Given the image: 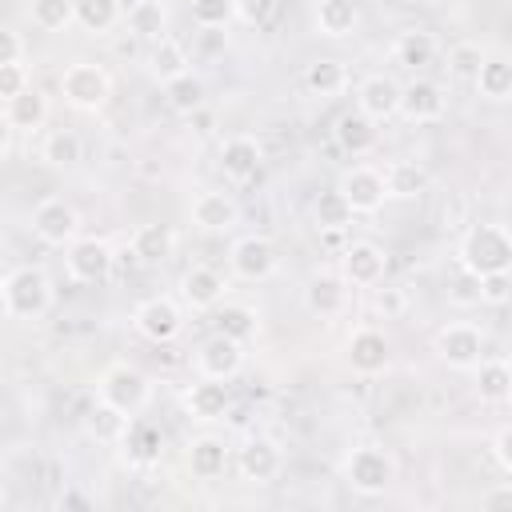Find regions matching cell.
<instances>
[{
	"label": "cell",
	"mask_w": 512,
	"mask_h": 512,
	"mask_svg": "<svg viewBox=\"0 0 512 512\" xmlns=\"http://www.w3.org/2000/svg\"><path fill=\"white\" fill-rule=\"evenodd\" d=\"M472 84L484 100H496V104L512 100V56L508 52H488Z\"/></svg>",
	"instance_id": "31"
},
{
	"label": "cell",
	"mask_w": 512,
	"mask_h": 512,
	"mask_svg": "<svg viewBox=\"0 0 512 512\" xmlns=\"http://www.w3.org/2000/svg\"><path fill=\"white\" fill-rule=\"evenodd\" d=\"M184 412L200 424H212V420H224V412L232 408V392H228V380H212V376H200L196 384L184 388L180 396Z\"/></svg>",
	"instance_id": "21"
},
{
	"label": "cell",
	"mask_w": 512,
	"mask_h": 512,
	"mask_svg": "<svg viewBox=\"0 0 512 512\" xmlns=\"http://www.w3.org/2000/svg\"><path fill=\"white\" fill-rule=\"evenodd\" d=\"M56 508H80V512H84V508H92V500H88V496H80L76 488H68V492H60V496H56Z\"/></svg>",
	"instance_id": "53"
},
{
	"label": "cell",
	"mask_w": 512,
	"mask_h": 512,
	"mask_svg": "<svg viewBox=\"0 0 512 512\" xmlns=\"http://www.w3.org/2000/svg\"><path fill=\"white\" fill-rule=\"evenodd\" d=\"M56 88H60V96H64L68 108H76V112H100L108 104V96H112V76L104 72V64L72 60L60 72Z\"/></svg>",
	"instance_id": "5"
},
{
	"label": "cell",
	"mask_w": 512,
	"mask_h": 512,
	"mask_svg": "<svg viewBox=\"0 0 512 512\" xmlns=\"http://www.w3.org/2000/svg\"><path fill=\"white\" fill-rule=\"evenodd\" d=\"M216 332H228L232 340L248 344L260 336V312L252 304H240V300H224L216 308Z\"/></svg>",
	"instance_id": "35"
},
{
	"label": "cell",
	"mask_w": 512,
	"mask_h": 512,
	"mask_svg": "<svg viewBox=\"0 0 512 512\" xmlns=\"http://www.w3.org/2000/svg\"><path fill=\"white\" fill-rule=\"evenodd\" d=\"M336 188H340V196L348 200V208H352L356 216H376V212L384 208V200H388L384 172L372 168V164H352V168H344L340 180H336Z\"/></svg>",
	"instance_id": "10"
},
{
	"label": "cell",
	"mask_w": 512,
	"mask_h": 512,
	"mask_svg": "<svg viewBox=\"0 0 512 512\" xmlns=\"http://www.w3.org/2000/svg\"><path fill=\"white\" fill-rule=\"evenodd\" d=\"M224 296H228V280H224V272H216L208 264H192L180 276V300L192 312H212L224 304Z\"/></svg>",
	"instance_id": "19"
},
{
	"label": "cell",
	"mask_w": 512,
	"mask_h": 512,
	"mask_svg": "<svg viewBox=\"0 0 512 512\" xmlns=\"http://www.w3.org/2000/svg\"><path fill=\"white\" fill-rule=\"evenodd\" d=\"M28 228L40 244L48 248H68L72 240H80V212L76 204H68L64 196H44L32 216H28Z\"/></svg>",
	"instance_id": "7"
},
{
	"label": "cell",
	"mask_w": 512,
	"mask_h": 512,
	"mask_svg": "<svg viewBox=\"0 0 512 512\" xmlns=\"http://www.w3.org/2000/svg\"><path fill=\"white\" fill-rule=\"evenodd\" d=\"M372 304H376V312H380L384 320H388V316H400V312H404V292H400V288H376V300H372Z\"/></svg>",
	"instance_id": "51"
},
{
	"label": "cell",
	"mask_w": 512,
	"mask_h": 512,
	"mask_svg": "<svg viewBox=\"0 0 512 512\" xmlns=\"http://www.w3.org/2000/svg\"><path fill=\"white\" fill-rule=\"evenodd\" d=\"M24 60V36L16 28H4L0 32V64H16Z\"/></svg>",
	"instance_id": "50"
},
{
	"label": "cell",
	"mask_w": 512,
	"mask_h": 512,
	"mask_svg": "<svg viewBox=\"0 0 512 512\" xmlns=\"http://www.w3.org/2000/svg\"><path fill=\"white\" fill-rule=\"evenodd\" d=\"M128 28H132L136 36H144V40H160V36H164V8H160V0L136 4V8L128 12Z\"/></svg>",
	"instance_id": "44"
},
{
	"label": "cell",
	"mask_w": 512,
	"mask_h": 512,
	"mask_svg": "<svg viewBox=\"0 0 512 512\" xmlns=\"http://www.w3.org/2000/svg\"><path fill=\"white\" fill-rule=\"evenodd\" d=\"M312 24H316L320 36L344 40V36H352L360 28V4L356 0H316Z\"/></svg>",
	"instance_id": "25"
},
{
	"label": "cell",
	"mask_w": 512,
	"mask_h": 512,
	"mask_svg": "<svg viewBox=\"0 0 512 512\" xmlns=\"http://www.w3.org/2000/svg\"><path fill=\"white\" fill-rule=\"evenodd\" d=\"M312 216H316V228H348L356 212L348 208V200L340 196V188H332V192H320L316 196Z\"/></svg>",
	"instance_id": "41"
},
{
	"label": "cell",
	"mask_w": 512,
	"mask_h": 512,
	"mask_svg": "<svg viewBox=\"0 0 512 512\" xmlns=\"http://www.w3.org/2000/svg\"><path fill=\"white\" fill-rule=\"evenodd\" d=\"M444 112H448V92L440 80L416 76L400 88V116L408 124H436Z\"/></svg>",
	"instance_id": "14"
},
{
	"label": "cell",
	"mask_w": 512,
	"mask_h": 512,
	"mask_svg": "<svg viewBox=\"0 0 512 512\" xmlns=\"http://www.w3.org/2000/svg\"><path fill=\"white\" fill-rule=\"evenodd\" d=\"M388 272V252L372 240H348V248L340 252V276L352 288H376Z\"/></svg>",
	"instance_id": "16"
},
{
	"label": "cell",
	"mask_w": 512,
	"mask_h": 512,
	"mask_svg": "<svg viewBox=\"0 0 512 512\" xmlns=\"http://www.w3.org/2000/svg\"><path fill=\"white\" fill-rule=\"evenodd\" d=\"M188 64H192V56H188V48H184L180 40H172V36L152 40V52H148V72H152V80H156L160 88H164L168 80H176V76L192 72Z\"/></svg>",
	"instance_id": "29"
},
{
	"label": "cell",
	"mask_w": 512,
	"mask_h": 512,
	"mask_svg": "<svg viewBox=\"0 0 512 512\" xmlns=\"http://www.w3.org/2000/svg\"><path fill=\"white\" fill-rule=\"evenodd\" d=\"M24 88H32V72H28V60H16V64H0V100H12V96H20Z\"/></svg>",
	"instance_id": "45"
},
{
	"label": "cell",
	"mask_w": 512,
	"mask_h": 512,
	"mask_svg": "<svg viewBox=\"0 0 512 512\" xmlns=\"http://www.w3.org/2000/svg\"><path fill=\"white\" fill-rule=\"evenodd\" d=\"M192 364H196V376L232 380V376L244 368V344L232 340L228 332H212V336H204V340L196 344Z\"/></svg>",
	"instance_id": "13"
},
{
	"label": "cell",
	"mask_w": 512,
	"mask_h": 512,
	"mask_svg": "<svg viewBox=\"0 0 512 512\" xmlns=\"http://www.w3.org/2000/svg\"><path fill=\"white\" fill-rule=\"evenodd\" d=\"M492 456H496V464L512 476V424H504V428L492 436Z\"/></svg>",
	"instance_id": "52"
},
{
	"label": "cell",
	"mask_w": 512,
	"mask_h": 512,
	"mask_svg": "<svg viewBox=\"0 0 512 512\" xmlns=\"http://www.w3.org/2000/svg\"><path fill=\"white\" fill-rule=\"evenodd\" d=\"M236 20V0H192V24L200 32H220Z\"/></svg>",
	"instance_id": "42"
},
{
	"label": "cell",
	"mask_w": 512,
	"mask_h": 512,
	"mask_svg": "<svg viewBox=\"0 0 512 512\" xmlns=\"http://www.w3.org/2000/svg\"><path fill=\"white\" fill-rule=\"evenodd\" d=\"M332 140H336V148H340V152H348V156L356 160V156H368V152L376 148L380 128H376V120H372V116H364L360 108H352V112H344V116L336 120Z\"/></svg>",
	"instance_id": "23"
},
{
	"label": "cell",
	"mask_w": 512,
	"mask_h": 512,
	"mask_svg": "<svg viewBox=\"0 0 512 512\" xmlns=\"http://www.w3.org/2000/svg\"><path fill=\"white\" fill-rule=\"evenodd\" d=\"M400 88H404V84H396L392 76L372 72V76H364V80L356 84V108H360L364 116H372L376 124H384V120L400 116Z\"/></svg>",
	"instance_id": "22"
},
{
	"label": "cell",
	"mask_w": 512,
	"mask_h": 512,
	"mask_svg": "<svg viewBox=\"0 0 512 512\" xmlns=\"http://www.w3.org/2000/svg\"><path fill=\"white\" fill-rule=\"evenodd\" d=\"M276 12V0H236V20L244 24H268Z\"/></svg>",
	"instance_id": "47"
},
{
	"label": "cell",
	"mask_w": 512,
	"mask_h": 512,
	"mask_svg": "<svg viewBox=\"0 0 512 512\" xmlns=\"http://www.w3.org/2000/svg\"><path fill=\"white\" fill-rule=\"evenodd\" d=\"M476 396L484 404H508L512 400V360L484 356L476 364Z\"/></svg>",
	"instance_id": "30"
},
{
	"label": "cell",
	"mask_w": 512,
	"mask_h": 512,
	"mask_svg": "<svg viewBox=\"0 0 512 512\" xmlns=\"http://www.w3.org/2000/svg\"><path fill=\"white\" fill-rule=\"evenodd\" d=\"M236 468L248 484H272L284 472V452L272 436H248L236 448Z\"/></svg>",
	"instance_id": "18"
},
{
	"label": "cell",
	"mask_w": 512,
	"mask_h": 512,
	"mask_svg": "<svg viewBox=\"0 0 512 512\" xmlns=\"http://www.w3.org/2000/svg\"><path fill=\"white\" fill-rule=\"evenodd\" d=\"M132 328H136L144 340H152V344H168V340H176L180 328H184V308H180L172 296H148V300L136 304Z\"/></svg>",
	"instance_id": "12"
},
{
	"label": "cell",
	"mask_w": 512,
	"mask_h": 512,
	"mask_svg": "<svg viewBox=\"0 0 512 512\" xmlns=\"http://www.w3.org/2000/svg\"><path fill=\"white\" fill-rule=\"evenodd\" d=\"M44 120H48V96H44V88L32 84L20 96L4 100V128H12V132H40Z\"/></svg>",
	"instance_id": "24"
},
{
	"label": "cell",
	"mask_w": 512,
	"mask_h": 512,
	"mask_svg": "<svg viewBox=\"0 0 512 512\" xmlns=\"http://www.w3.org/2000/svg\"><path fill=\"white\" fill-rule=\"evenodd\" d=\"M228 460H232V448H228L220 436H212V432H204V436H196V440L188 444V472H192L196 480H216V476H224Z\"/></svg>",
	"instance_id": "26"
},
{
	"label": "cell",
	"mask_w": 512,
	"mask_h": 512,
	"mask_svg": "<svg viewBox=\"0 0 512 512\" xmlns=\"http://www.w3.org/2000/svg\"><path fill=\"white\" fill-rule=\"evenodd\" d=\"M172 248H176V232L168 224H156L152 220V224H140L132 232V256L140 264H164L172 256Z\"/></svg>",
	"instance_id": "34"
},
{
	"label": "cell",
	"mask_w": 512,
	"mask_h": 512,
	"mask_svg": "<svg viewBox=\"0 0 512 512\" xmlns=\"http://www.w3.org/2000/svg\"><path fill=\"white\" fill-rule=\"evenodd\" d=\"M132 420H136V416H124L120 408H112V404L96 400V408L84 416V432H88L92 440H100V444H120Z\"/></svg>",
	"instance_id": "37"
},
{
	"label": "cell",
	"mask_w": 512,
	"mask_h": 512,
	"mask_svg": "<svg viewBox=\"0 0 512 512\" xmlns=\"http://www.w3.org/2000/svg\"><path fill=\"white\" fill-rule=\"evenodd\" d=\"M300 80H304V92H308V96L332 100V96H340V92L348 88V68H344V60L324 56V60H312Z\"/></svg>",
	"instance_id": "32"
},
{
	"label": "cell",
	"mask_w": 512,
	"mask_h": 512,
	"mask_svg": "<svg viewBox=\"0 0 512 512\" xmlns=\"http://www.w3.org/2000/svg\"><path fill=\"white\" fill-rule=\"evenodd\" d=\"M28 20L40 32H64L76 24V0H28Z\"/></svg>",
	"instance_id": "40"
},
{
	"label": "cell",
	"mask_w": 512,
	"mask_h": 512,
	"mask_svg": "<svg viewBox=\"0 0 512 512\" xmlns=\"http://www.w3.org/2000/svg\"><path fill=\"white\" fill-rule=\"evenodd\" d=\"M188 220H192V228H200V232H232V228L240 224V204H236V196L224 192V188H204V192L192 196Z\"/></svg>",
	"instance_id": "15"
},
{
	"label": "cell",
	"mask_w": 512,
	"mask_h": 512,
	"mask_svg": "<svg viewBox=\"0 0 512 512\" xmlns=\"http://www.w3.org/2000/svg\"><path fill=\"white\" fill-rule=\"evenodd\" d=\"M384 184H388V200H416L428 192V168L420 160H392L384 168Z\"/></svg>",
	"instance_id": "33"
},
{
	"label": "cell",
	"mask_w": 512,
	"mask_h": 512,
	"mask_svg": "<svg viewBox=\"0 0 512 512\" xmlns=\"http://www.w3.org/2000/svg\"><path fill=\"white\" fill-rule=\"evenodd\" d=\"M80 152H84V144H80V136L72 128H52L44 136V144H40V160L52 164V168H76Z\"/></svg>",
	"instance_id": "39"
},
{
	"label": "cell",
	"mask_w": 512,
	"mask_h": 512,
	"mask_svg": "<svg viewBox=\"0 0 512 512\" xmlns=\"http://www.w3.org/2000/svg\"><path fill=\"white\" fill-rule=\"evenodd\" d=\"M164 100H168V108H172V112L192 116V112H200V108H204V100H208V84H204V76L184 72V76H176V80H168V84H164Z\"/></svg>",
	"instance_id": "36"
},
{
	"label": "cell",
	"mask_w": 512,
	"mask_h": 512,
	"mask_svg": "<svg viewBox=\"0 0 512 512\" xmlns=\"http://www.w3.org/2000/svg\"><path fill=\"white\" fill-rule=\"evenodd\" d=\"M64 268H68V280L76 284H104L116 268V252L100 236H80L64 248Z\"/></svg>",
	"instance_id": "9"
},
{
	"label": "cell",
	"mask_w": 512,
	"mask_h": 512,
	"mask_svg": "<svg viewBox=\"0 0 512 512\" xmlns=\"http://www.w3.org/2000/svg\"><path fill=\"white\" fill-rule=\"evenodd\" d=\"M96 400L120 408L124 416H140V412L148 408V400H152V380H148L136 364L116 360V364H108V368L100 372V380H96Z\"/></svg>",
	"instance_id": "4"
},
{
	"label": "cell",
	"mask_w": 512,
	"mask_h": 512,
	"mask_svg": "<svg viewBox=\"0 0 512 512\" xmlns=\"http://www.w3.org/2000/svg\"><path fill=\"white\" fill-rule=\"evenodd\" d=\"M124 16V4L120 0H76V24L92 36H104L120 24Z\"/></svg>",
	"instance_id": "38"
},
{
	"label": "cell",
	"mask_w": 512,
	"mask_h": 512,
	"mask_svg": "<svg viewBox=\"0 0 512 512\" xmlns=\"http://www.w3.org/2000/svg\"><path fill=\"white\" fill-rule=\"evenodd\" d=\"M508 300H512V272H488V276H480V304L500 308Z\"/></svg>",
	"instance_id": "46"
},
{
	"label": "cell",
	"mask_w": 512,
	"mask_h": 512,
	"mask_svg": "<svg viewBox=\"0 0 512 512\" xmlns=\"http://www.w3.org/2000/svg\"><path fill=\"white\" fill-rule=\"evenodd\" d=\"M484 56H488V48H480L476 40H460V44L448 48V72H452L456 80H476Z\"/></svg>",
	"instance_id": "43"
},
{
	"label": "cell",
	"mask_w": 512,
	"mask_h": 512,
	"mask_svg": "<svg viewBox=\"0 0 512 512\" xmlns=\"http://www.w3.org/2000/svg\"><path fill=\"white\" fill-rule=\"evenodd\" d=\"M392 56H396V64L420 72V68L436 64V56H440V40H436L432 32H424V28H404V32L392 40Z\"/></svg>",
	"instance_id": "28"
},
{
	"label": "cell",
	"mask_w": 512,
	"mask_h": 512,
	"mask_svg": "<svg viewBox=\"0 0 512 512\" xmlns=\"http://www.w3.org/2000/svg\"><path fill=\"white\" fill-rule=\"evenodd\" d=\"M216 164H220V172H224L228 184H248V180H256L260 168H264V148H260L256 136L236 132V136H228V140L220 144Z\"/></svg>",
	"instance_id": "17"
},
{
	"label": "cell",
	"mask_w": 512,
	"mask_h": 512,
	"mask_svg": "<svg viewBox=\"0 0 512 512\" xmlns=\"http://www.w3.org/2000/svg\"><path fill=\"white\" fill-rule=\"evenodd\" d=\"M344 364L356 372V376H380L388 364H392V344L380 328L372 324H360L348 332L344 340Z\"/></svg>",
	"instance_id": "11"
},
{
	"label": "cell",
	"mask_w": 512,
	"mask_h": 512,
	"mask_svg": "<svg viewBox=\"0 0 512 512\" xmlns=\"http://www.w3.org/2000/svg\"><path fill=\"white\" fill-rule=\"evenodd\" d=\"M116 448H124V460H128V464H140V468H144V464H156V460H160V452H164V432H160L152 420H140V416H136Z\"/></svg>",
	"instance_id": "27"
},
{
	"label": "cell",
	"mask_w": 512,
	"mask_h": 512,
	"mask_svg": "<svg viewBox=\"0 0 512 512\" xmlns=\"http://www.w3.org/2000/svg\"><path fill=\"white\" fill-rule=\"evenodd\" d=\"M432 348L440 364H448L452 372H476V364L484 360V332L468 320H448L436 328Z\"/></svg>",
	"instance_id": "6"
},
{
	"label": "cell",
	"mask_w": 512,
	"mask_h": 512,
	"mask_svg": "<svg viewBox=\"0 0 512 512\" xmlns=\"http://www.w3.org/2000/svg\"><path fill=\"white\" fill-rule=\"evenodd\" d=\"M480 508L484 512H512V480L508 484H492L488 492H480Z\"/></svg>",
	"instance_id": "48"
},
{
	"label": "cell",
	"mask_w": 512,
	"mask_h": 512,
	"mask_svg": "<svg viewBox=\"0 0 512 512\" xmlns=\"http://www.w3.org/2000/svg\"><path fill=\"white\" fill-rule=\"evenodd\" d=\"M452 304H480V276L460 268V280L452 288Z\"/></svg>",
	"instance_id": "49"
},
{
	"label": "cell",
	"mask_w": 512,
	"mask_h": 512,
	"mask_svg": "<svg viewBox=\"0 0 512 512\" xmlns=\"http://www.w3.org/2000/svg\"><path fill=\"white\" fill-rule=\"evenodd\" d=\"M56 300V288H52V276L40 268V264H20L4 276L0 284V304H4V316L24 324V320H40Z\"/></svg>",
	"instance_id": "1"
},
{
	"label": "cell",
	"mask_w": 512,
	"mask_h": 512,
	"mask_svg": "<svg viewBox=\"0 0 512 512\" xmlns=\"http://www.w3.org/2000/svg\"><path fill=\"white\" fill-rule=\"evenodd\" d=\"M340 476L360 496H384L396 480V456L380 444H356L340 460Z\"/></svg>",
	"instance_id": "3"
},
{
	"label": "cell",
	"mask_w": 512,
	"mask_h": 512,
	"mask_svg": "<svg viewBox=\"0 0 512 512\" xmlns=\"http://www.w3.org/2000/svg\"><path fill=\"white\" fill-rule=\"evenodd\" d=\"M228 268H232L236 280L260 284V280H268V276L280 268V252H276V244H272L268 236L244 232V236H236L232 248H228Z\"/></svg>",
	"instance_id": "8"
},
{
	"label": "cell",
	"mask_w": 512,
	"mask_h": 512,
	"mask_svg": "<svg viewBox=\"0 0 512 512\" xmlns=\"http://www.w3.org/2000/svg\"><path fill=\"white\" fill-rule=\"evenodd\" d=\"M456 260L472 276L512 272V232L504 224H472L456 244Z\"/></svg>",
	"instance_id": "2"
},
{
	"label": "cell",
	"mask_w": 512,
	"mask_h": 512,
	"mask_svg": "<svg viewBox=\"0 0 512 512\" xmlns=\"http://www.w3.org/2000/svg\"><path fill=\"white\" fill-rule=\"evenodd\" d=\"M348 280L340 272H312L308 284H304V308L320 320H332V316H344L348 312Z\"/></svg>",
	"instance_id": "20"
}]
</instances>
